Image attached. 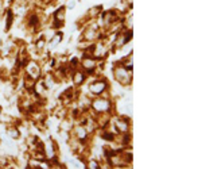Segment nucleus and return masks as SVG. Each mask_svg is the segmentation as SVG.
I'll return each instance as SVG.
<instances>
[{
  "mask_svg": "<svg viewBox=\"0 0 202 169\" xmlns=\"http://www.w3.org/2000/svg\"><path fill=\"white\" fill-rule=\"evenodd\" d=\"M89 166H90V168H97L99 165H97V162H94V161H92V162L89 164Z\"/></svg>",
  "mask_w": 202,
  "mask_h": 169,
  "instance_id": "423d86ee",
  "label": "nucleus"
},
{
  "mask_svg": "<svg viewBox=\"0 0 202 169\" xmlns=\"http://www.w3.org/2000/svg\"><path fill=\"white\" fill-rule=\"evenodd\" d=\"M93 107L97 110V111H107L109 107H111V104H109L107 100H103V99H99V100H94L93 103Z\"/></svg>",
  "mask_w": 202,
  "mask_h": 169,
  "instance_id": "f03ea898",
  "label": "nucleus"
},
{
  "mask_svg": "<svg viewBox=\"0 0 202 169\" xmlns=\"http://www.w3.org/2000/svg\"><path fill=\"white\" fill-rule=\"evenodd\" d=\"M74 81L77 83V84H81V83L84 81V75L82 73H76V75H74Z\"/></svg>",
  "mask_w": 202,
  "mask_h": 169,
  "instance_id": "39448f33",
  "label": "nucleus"
},
{
  "mask_svg": "<svg viewBox=\"0 0 202 169\" xmlns=\"http://www.w3.org/2000/svg\"><path fill=\"white\" fill-rule=\"evenodd\" d=\"M27 72H28V75H30L32 79H36V77L39 76V68H38L36 64L31 62V64L27 67Z\"/></svg>",
  "mask_w": 202,
  "mask_h": 169,
  "instance_id": "7ed1b4c3",
  "label": "nucleus"
},
{
  "mask_svg": "<svg viewBox=\"0 0 202 169\" xmlns=\"http://www.w3.org/2000/svg\"><path fill=\"white\" fill-rule=\"evenodd\" d=\"M116 124H117V128H119L121 133H125L127 130H128V124L125 122H123V120H119V122H116Z\"/></svg>",
  "mask_w": 202,
  "mask_h": 169,
  "instance_id": "20e7f679",
  "label": "nucleus"
},
{
  "mask_svg": "<svg viewBox=\"0 0 202 169\" xmlns=\"http://www.w3.org/2000/svg\"><path fill=\"white\" fill-rule=\"evenodd\" d=\"M105 87H107V83L105 81H96L93 83L92 85H90V92H93V93H101L105 89Z\"/></svg>",
  "mask_w": 202,
  "mask_h": 169,
  "instance_id": "f257e3e1",
  "label": "nucleus"
}]
</instances>
